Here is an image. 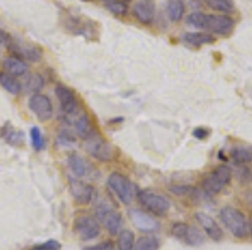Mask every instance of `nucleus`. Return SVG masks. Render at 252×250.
I'll return each instance as SVG.
<instances>
[{
  "mask_svg": "<svg viewBox=\"0 0 252 250\" xmlns=\"http://www.w3.org/2000/svg\"><path fill=\"white\" fill-rule=\"evenodd\" d=\"M208 135H209V131L204 127H198V128H195L194 131H193V136L198 139H207V137H208Z\"/></svg>",
  "mask_w": 252,
  "mask_h": 250,
  "instance_id": "e433bc0d",
  "label": "nucleus"
},
{
  "mask_svg": "<svg viewBox=\"0 0 252 250\" xmlns=\"http://www.w3.org/2000/svg\"><path fill=\"white\" fill-rule=\"evenodd\" d=\"M249 229H250V233H251V236H252V216H251V220H250Z\"/></svg>",
  "mask_w": 252,
  "mask_h": 250,
  "instance_id": "58836bf2",
  "label": "nucleus"
},
{
  "mask_svg": "<svg viewBox=\"0 0 252 250\" xmlns=\"http://www.w3.org/2000/svg\"><path fill=\"white\" fill-rule=\"evenodd\" d=\"M66 118H68V122L73 126L76 134H77L78 137L82 139L83 141H86L87 139L92 137L96 132H97L94 122H92L91 117L89 116V113H87L86 111H83V110H80V111L76 112L75 114L66 117Z\"/></svg>",
  "mask_w": 252,
  "mask_h": 250,
  "instance_id": "9d476101",
  "label": "nucleus"
},
{
  "mask_svg": "<svg viewBox=\"0 0 252 250\" xmlns=\"http://www.w3.org/2000/svg\"><path fill=\"white\" fill-rule=\"evenodd\" d=\"M69 191L73 200L80 205L90 204L94 197V189L77 177L69 179Z\"/></svg>",
  "mask_w": 252,
  "mask_h": 250,
  "instance_id": "4468645a",
  "label": "nucleus"
},
{
  "mask_svg": "<svg viewBox=\"0 0 252 250\" xmlns=\"http://www.w3.org/2000/svg\"><path fill=\"white\" fill-rule=\"evenodd\" d=\"M132 15L139 23L150 26L155 19L154 0H138L132 6Z\"/></svg>",
  "mask_w": 252,
  "mask_h": 250,
  "instance_id": "2eb2a0df",
  "label": "nucleus"
},
{
  "mask_svg": "<svg viewBox=\"0 0 252 250\" xmlns=\"http://www.w3.org/2000/svg\"><path fill=\"white\" fill-rule=\"evenodd\" d=\"M31 139H32V145H33V148L37 151H42L44 148V137L42 131H40L38 127H32L31 130Z\"/></svg>",
  "mask_w": 252,
  "mask_h": 250,
  "instance_id": "7c9ffc66",
  "label": "nucleus"
},
{
  "mask_svg": "<svg viewBox=\"0 0 252 250\" xmlns=\"http://www.w3.org/2000/svg\"><path fill=\"white\" fill-rule=\"evenodd\" d=\"M85 150L94 159L101 162H111L118 156V151L114 147V145L103 139L97 132L85 141Z\"/></svg>",
  "mask_w": 252,
  "mask_h": 250,
  "instance_id": "7ed1b4c3",
  "label": "nucleus"
},
{
  "mask_svg": "<svg viewBox=\"0 0 252 250\" xmlns=\"http://www.w3.org/2000/svg\"><path fill=\"white\" fill-rule=\"evenodd\" d=\"M1 135H3V137L5 139L6 142L10 143V145L18 146L23 142V134L20 131L14 130V128L10 127V126H5Z\"/></svg>",
  "mask_w": 252,
  "mask_h": 250,
  "instance_id": "c85d7f7f",
  "label": "nucleus"
},
{
  "mask_svg": "<svg viewBox=\"0 0 252 250\" xmlns=\"http://www.w3.org/2000/svg\"><path fill=\"white\" fill-rule=\"evenodd\" d=\"M194 216L198 224L201 225L208 238H211L215 242H220L223 239V230L212 216H209L206 213H197Z\"/></svg>",
  "mask_w": 252,
  "mask_h": 250,
  "instance_id": "dca6fc26",
  "label": "nucleus"
},
{
  "mask_svg": "<svg viewBox=\"0 0 252 250\" xmlns=\"http://www.w3.org/2000/svg\"><path fill=\"white\" fill-rule=\"evenodd\" d=\"M24 88H26L27 92L32 94L39 93V91L44 87V78L38 73L29 74L27 77L26 82H24Z\"/></svg>",
  "mask_w": 252,
  "mask_h": 250,
  "instance_id": "b1692460",
  "label": "nucleus"
},
{
  "mask_svg": "<svg viewBox=\"0 0 252 250\" xmlns=\"http://www.w3.org/2000/svg\"><path fill=\"white\" fill-rule=\"evenodd\" d=\"M187 23L197 29L209 31L211 34L227 37L235 29V20L229 15L206 14L202 12H194L187 18Z\"/></svg>",
  "mask_w": 252,
  "mask_h": 250,
  "instance_id": "f257e3e1",
  "label": "nucleus"
},
{
  "mask_svg": "<svg viewBox=\"0 0 252 250\" xmlns=\"http://www.w3.org/2000/svg\"><path fill=\"white\" fill-rule=\"evenodd\" d=\"M61 243L57 240H48V242L40 243V244L33 245L27 250H60Z\"/></svg>",
  "mask_w": 252,
  "mask_h": 250,
  "instance_id": "72a5a7b5",
  "label": "nucleus"
},
{
  "mask_svg": "<svg viewBox=\"0 0 252 250\" xmlns=\"http://www.w3.org/2000/svg\"><path fill=\"white\" fill-rule=\"evenodd\" d=\"M129 219L138 230L143 233H154L159 230V222L155 218L146 213V211L140 210V209H131L129 210Z\"/></svg>",
  "mask_w": 252,
  "mask_h": 250,
  "instance_id": "ddd939ff",
  "label": "nucleus"
},
{
  "mask_svg": "<svg viewBox=\"0 0 252 250\" xmlns=\"http://www.w3.org/2000/svg\"><path fill=\"white\" fill-rule=\"evenodd\" d=\"M187 229H188V224H186V222H174L172 226V230H170V233H172V235L174 236L175 239H178V240H182V242H183Z\"/></svg>",
  "mask_w": 252,
  "mask_h": 250,
  "instance_id": "473e14b6",
  "label": "nucleus"
},
{
  "mask_svg": "<svg viewBox=\"0 0 252 250\" xmlns=\"http://www.w3.org/2000/svg\"><path fill=\"white\" fill-rule=\"evenodd\" d=\"M9 48L12 49L13 53L15 54V57L20 58V59H27L29 62H39L43 57V49L39 46L35 44H28V43L23 42H13L12 39L8 43Z\"/></svg>",
  "mask_w": 252,
  "mask_h": 250,
  "instance_id": "f8f14e48",
  "label": "nucleus"
},
{
  "mask_svg": "<svg viewBox=\"0 0 252 250\" xmlns=\"http://www.w3.org/2000/svg\"><path fill=\"white\" fill-rule=\"evenodd\" d=\"M105 1H111V0H105Z\"/></svg>",
  "mask_w": 252,
  "mask_h": 250,
  "instance_id": "ea45409f",
  "label": "nucleus"
},
{
  "mask_svg": "<svg viewBox=\"0 0 252 250\" xmlns=\"http://www.w3.org/2000/svg\"><path fill=\"white\" fill-rule=\"evenodd\" d=\"M73 226H75V233L80 236L81 240H85V242L94 240L101 233V226L97 219L86 214L76 218Z\"/></svg>",
  "mask_w": 252,
  "mask_h": 250,
  "instance_id": "6e6552de",
  "label": "nucleus"
},
{
  "mask_svg": "<svg viewBox=\"0 0 252 250\" xmlns=\"http://www.w3.org/2000/svg\"><path fill=\"white\" fill-rule=\"evenodd\" d=\"M67 27H68L69 30L75 34H81L87 37V34H90L91 30V26L86 24V22H83L82 19L76 17H69L68 22H67Z\"/></svg>",
  "mask_w": 252,
  "mask_h": 250,
  "instance_id": "a878e982",
  "label": "nucleus"
},
{
  "mask_svg": "<svg viewBox=\"0 0 252 250\" xmlns=\"http://www.w3.org/2000/svg\"><path fill=\"white\" fill-rule=\"evenodd\" d=\"M9 40H10L9 35L6 34L5 31L0 29V47H1V46H8Z\"/></svg>",
  "mask_w": 252,
  "mask_h": 250,
  "instance_id": "4c0bfd02",
  "label": "nucleus"
},
{
  "mask_svg": "<svg viewBox=\"0 0 252 250\" xmlns=\"http://www.w3.org/2000/svg\"><path fill=\"white\" fill-rule=\"evenodd\" d=\"M166 14H168V18L173 23L181 22L184 18V14H186V3L183 0H168Z\"/></svg>",
  "mask_w": 252,
  "mask_h": 250,
  "instance_id": "aec40b11",
  "label": "nucleus"
},
{
  "mask_svg": "<svg viewBox=\"0 0 252 250\" xmlns=\"http://www.w3.org/2000/svg\"><path fill=\"white\" fill-rule=\"evenodd\" d=\"M107 186L124 205L131 204L138 194L135 185L120 172H112L110 175L107 179Z\"/></svg>",
  "mask_w": 252,
  "mask_h": 250,
  "instance_id": "20e7f679",
  "label": "nucleus"
},
{
  "mask_svg": "<svg viewBox=\"0 0 252 250\" xmlns=\"http://www.w3.org/2000/svg\"><path fill=\"white\" fill-rule=\"evenodd\" d=\"M135 247V235L130 230H121L118 238L119 250H134Z\"/></svg>",
  "mask_w": 252,
  "mask_h": 250,
  "instance_id": "bb28decb",
  "label": "nucleus"
},
{
  "mask_svg": "<svg viewBox=\"0 0 252 250\" xmlns=\"http://www.w3.org/2000/svg\"><path fill=\"white\" fill-rule=\"evenodd\" d=\"M96 216L111 235H119L123 229V216L116 209L107 202L101 201L96 206Z\"/></svg>",
  "mask_w": 252,
  "mask_h": 250,
  "instance_id": "0eeeda50",
  "label": "nucleus"
},
{
  "mask_svg": "<svg viewBox=\"0 0 252 250\" xmlns=\"http://www.w3.org/2000/svg\"><path fill=\"white\" fill-rule=\"evenodd\" d=\"M0 85L6 92L14 94V96H18L23 89V84L17 80V77L6 73V72H0Z\"/></svg>",
  "mask_w": 252,
  "mask_h": 250,
  "instance_id": "412c9836",
  "label": "nucleus"
},
{
  "mask_svg": "<svg viewBox=\"0 0 252 250\" xmlns=\"http://www.w3.org/2000/svg\"><path fill=\"white\" fill-rule=\"evenodd\" d=\"M231 159L236 165L252 164V146H236L231 151Z\"/></svg>",
  "mask_w": 252,
  "mask_h": 250,
  "instance_id": "4be33fe9",
  "label": "nucleus"
},
{
  "mask_svg": "<svg viewBox=\"0 0 252 250\" xmlns=\"http://www.w3.org/2000/svg\"><path fill=\"white\" fill-rule=\"evenodd\" d=\"M28 106L31 108V111L42 122H46V121L51 119L53 117V113H55L53 103H52L49 97H47L46 94H32V97L28 101Z\"/></svg>",
  "mask_w": 252,
  "mask_h": 250,
  "instance_id": "9b49d317",
  "label": "nucleus"
},
{
  "mask_svg": "<svg viewBox=\"0 0 252 250\" xmlns=\"http://www.w3.org/2000/svg\"><path fill=\"white\" fill-rule=\"evenodd\" d=\"M58 139H60V142L62 143V145H71V143L75 142V137H73V135L69 134V132L67 131L61 132L60 136H58Z\"/></svg>",
  "mask_w": 252,
  "mask_h": 250,
  "instance_id": "f704fd0d",
  "label": "nucleus"
},
{
  "mask_svg": "<svg viewBox=\"0 0 252 250\" xmlns=\"http://www.w3.org/2000/svg\"><path fill=\"white\" fill-rule=\"evenodd\" d=\"M220 218L224 226L235 238L244 239L249 234V222L242 211L233 206H224L220 211Z\"/></svg>",
  "mask_w": 252,
  "mask_h": 250,
  "instance_id": "f03ea898",
  "label": "nucleus"
},
{
  "mask_svg": "<svg viewBox=\"0 0 252 250\" xmlns=\"http://www.w3.org/2000/svg\"><path fill=\"white\" fill-rule=\"evenodd\" d=\"M55 93L58 102H60L61 108H62L63 113H64L66 117L72 116V114H75L76 112H78L81 110L77 96L67 85L57 84L55 88Z\"/></svg>",
  "mask_w": 252,
  "mask_h": 250,
  "instance_id": "1a4fd4ad",
  "label": "nucleus"
},
{
  "mask_svg": "<svg viewBox=\"0 0 252 250\" xmlns=\"http://www.w3.org/2000/svg\"><path fill=\"white\" fill-rule=\"evenodd\" d=\"M83 250H115V247L111 242H103L94 247H86Z\"/></svg>",
  "mask_w": 252,
  "mask_h": 250,
  "instance_id": "c9c22d12",
  "label": "nucleus"
},
{
  "mask_svg": "<svg viewBox=\"0 0 252 250\" xmlns=\"http://www.w3.org/2000/svg\"><path fill=\"white\" fill-rule=\"evenodd\" d=\"M106 8L109 12H111L114 15H118V17H125L127 14V12H129V6L123 0H111V1H107Z\"/></svg>",
  "mask_w": 252,
  "mask_h": 250,
  "instance_id": "c756f323",
  "label": "nucleus"
},
{
  "mask_svg": "<svg viewBox=\"0 0 252 250\" xmlns=\"http://www.w3.org/2000/svg\"><path fill=\"white\" fill-rule=\"evenodd\" d=\"M204 3L209 9L226 15L232 14L236 10L235 3L232 0H204Z\"/></svg>",
  "mask_w": 252,
  "mask_h": 250,
  "instance_id": "5701e85b",
  "label": "nucleus"
},
{
  "mask_svg": "<svg viewBox=\"0 0 252 250\" xmlns=\"http://www.w3.org/2000/svg\"><path fill=\"white\" fill-rule=\"evenodd\" d=\"M182 39L186 44L192 47H202L207 44H212L216 42L215 35L206 31H188L182 35Z\"/></svg>",
  "mask_w": 252,
  "mask_h": 250,
  "instance_id": "f3484780",
  "label": "nucleus"
},
{
  "mask_svg": "<svg viewBox=\"0 0 252 250\" xmlns=\"http://www.w3.org/2000/svg\"><path fill=\"white\" fill-rule=\"evenodd\" d=\"M139 204L143 206L144 209L149 211V213L154 214L157 216H163L165 215L170 209V202L169 200L166 199L164 195L157 193L154 190H144L138 191L136 194Z\"/></svg>",
  "mask_w": 252,
  "mask_h": 250,
  "instance_id": "39448f33",
  "label": "nucleus"
},
{
  "mask_svg": "<svg viewBox=\"0 0 252 250\" xmlns=\"http://www.w3.org/2000/svg\"><path fill=\"white\" fill-rule=\"evenodd\" d=\"M170 191L177 196H190L197 190L193 186H189V185H174V186L170 188Z\"/></svg>",
  "mask_w": 252,
  "mask_h": 250,
  "instance_id": "2f4dec72",
  "label": "nucleus"
},
{
  "mask_svg": "<svg viewBox=\"0 0 252 250\" xmlns=\"http://www.w3.org/2000/svg\"><path fill=\"white\" fill-rule=\"evenodd\" d=\"M159 249V242L154 236H141L135 242L134 250H158Z\"/></svg>",
  "mask_w": 252,
  "mask_h": 250,
  "instance_id": "cd10ccee",
  "label": "nucleus"
},
{
  "mask_svg": "<svg viewBox=\"0 0 252 250\" xmlns=\"http://www.w3.org/2000/svg\"><path fill=\"white\" fill-rule=\"evenodd\" d=\"M232 179V171L228 166L220 165L206 175L202 181V188L209 195H217L226 188Z\"/></svg>",
  "mask_w": 252,
  "mask_h": 250,
  "instance_id": "423d86ee",
  "label": "nucleus"
},
{
  "mask_svg": "<svg viewBox=\"0 0 252 250\" xmlns=\"http://www.w3.org/2000/svg\"><path fill=\"white\" fill-rule=\"evenodd\" d=\"M204 240H206V238L202 234V231H199L197 227L192 226V225H188V229H187L183 239L186 244L190 245V247H199V245L203 244Z\"/></svg>",
  "mask_w": 252,
  "mask_h": 250,
  "instance_id": "393cba45",
  "label": "nucleus"
},
{
  "mask_svg": "<svg viewBox=\"0 0 252 250\" xmlns=\"http://www.w3.org/2000/svg\"><path fill=\"white\" fill-rule=\"evenodd\" d=\"M68 166L77 179L85 177L89 173V164L86 160L78 154H72L68 156Z\"/></svg>",
  "mask_w": 252,
  "mask_h": 250,
  "instance_id": "6ab92c4d",
  "label": "nucleus"
},
{
  "mask_svg": "<svg viewBox=\"0 0 252 250\" xmlns=\"http://www.w3.org/2000/svg\"><path fill=\"white\" fill-rule=\"evenodd\" d=\"M3 68L6 73L12 74L14 77H20L28 72V64L26 60L18 57H8L3 60Z\"/></svg>",
  "mask_w": 252,
  "mask_h": 250,
  "instance_id": "a211bd4d",
  "label": "nucleus"
}]
</instances>
